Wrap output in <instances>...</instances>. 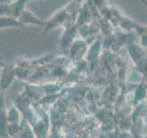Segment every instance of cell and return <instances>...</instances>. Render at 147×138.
<instances>
[{
    "label": "cell",
    "mask_w": 147,
    "mask_h": 138,
    "mask_svg": "<svg viewBox=\"0 0 147 138\" xmlns=\"http://www.w3.org/2000/svg\"><path fill=\"white\" fill-rule=\"evenodd\" d=\"M142 2L144 3V5H145V6H146V7H147V2L145 1V0H142Z\"/></svg>",
    "instance_id": "cell-1"
}]
</instances>
